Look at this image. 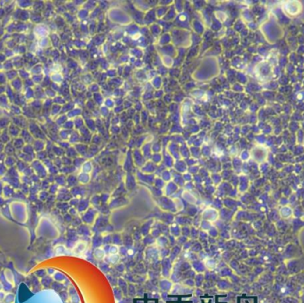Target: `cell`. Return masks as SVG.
I'll return each mask as SVG.
<instances>
[{"label": "cell", "mask_w": 304, "mask_h": 303, "mask_svg": "<svg viewBox=\"0 0 304 303\" xmlns=\"http://www.w3.org/2000/svg\"><path fill=\"white\" fill-rule=\"evenodd\" d=\"M123 236V245L125 246L127 249H131L133 247V239L131 235H122Z\"/></svg>", "instance_id": "obj_23"}, {"label": "cell", "mask_w": 304, "mask_h": 303, "mask_svg": "<svg viewBox=\"0 0 304 303\" xmlns=\"http://www.w3.org/2000/svg\"><path fill=\"white\" fill-rule=\"evenodd\" d=\"M135 293H136V292H135V288H134V286H133V284H129V285H128V294H129L130 296H134Z\"/></svg>", "instance_id": "obj_48"}, {"label": "cell", "mask_w": 304, "mask_h": 303, "mask_svg": "<svg viewBox=\"0 0 304 303\" xmlns=\"http://www.w3.org/2000/svg\"><path fill=\"white\" fill-rule=\"evenodd\" d=\"M150 235L151 236L152 238H154L155 239H157V238H158L159 237H161L163 234H162V232L158 229V228H157V227H152V229H151V231H150Z\"/></svg>", "instance_id": "obj_38"}, {"label": "cell", "mask_w": 304, "mask_h": 303, "mask_svg": "<svg viewBox=\"0 0 304 303\" xmlns=\"http://www.w3.org/2000/svg\"><path fill=\"white\" fill-rule=\"evenodd\" d=\"M158 285H159V288L162 291H164V292H169V291L172 290V288L174 286V284H173V282L171 281V280H169L168 278H163V279H161L159 281Z\"/></svg>", "instance_id": "obj_14"}, {"label": "cell", "mask_w": 304, "mask_h": 303, "mask_svg": "<svg viewBox=\"0 0 304 303\" xmlns=\"http://www.w3.org/2000/svg\"><path fill=\"white\" fill-rule=\"evenodd\" d=\"M212 226H213V223H212V222H210V221H208V220H202L201 222H200V225H199V229L207 232Z\"/></svg>", "instance_id": "obj_26"}, {"label": "cell", "mask_w": 304, "mask_h": 303, "mask_svg": "<svg viewBox=\"0 0 304 303\" xmlns=\"http://www.w3.org/2000/svg\"><path fill=\"white\" fill-rule=\"evenodd\" d=\"M56 255H65L67 253V248L63 245H59L55 248Z\"/></svg>", "instance_id": "obj_34"}, {"label": "cell", "mask_w": 304, "mask_h": 303, "mask_svg": "<svg viewBox=\"0 0 304 303\" xmlns=\"http://www.w3.org/2000/svg\"><path fill=\"white\" fill-rule=\"evenodd\" d=\"M4 299H5V293L0 291V301H2Z\"/></svg>", "instance_id": "obj_56"}, {"label": "cell", "mask_w": 304, "mask_h": 303, "mask_svg": "<svg viewBox=\"0 0 304 303\" xmlns=\"http://www.w3.org/2000/svg\"><path fill=\"white\" fill-rule=\"evenodd\" d=\"M87 249V243L85 241H77L75 245V246L73 247L72 252L75 255H82L83 253L86 252V251Z\"/></svg>", "instance_id": "obj_9"}, {"label": "cell", "mask_w": 304, "mask_h": 303, "mask_svg": "<svg viewBox=\"0 0 304 303\" xmlns=\"http://www.w3.org/2000/svg\"><path fill=\"white\" fill-rule=\"evenodd\" d=\"M83 170H84L85 172H87V173L91 172V170H92V164H91V163H87V164L83 166Z\"/></svg>", "instance_id": "obj_49"}, {"label": "cell", "mask_w": 304, "mask_h": 303, "mask_svg": "<svg viewBox=\"0 0 304 303\" xmlns=\"http://www.w3.org/2000/svg\"><path fill=\"white\" fill-rule=\"evenodd\" d=\"M170 251H171V248H170V247L159 248V258L164 259V258L169 257V255H170Z\"/></svg>", "instance_id": "obj_32"}, {"label": "cell", "mask_w": 304, "mask_h": 303, "mask_svg": "<svg viewBox=\"0 0 304 303\" xmlns=\"http://www.w3.org/2000/svg\"><path fill=\"white\" fill-rule=\"evenodd\" d=\"M153 227H157V228H158V229L162 232V234H163L164 236H167V237H168V236L170 235L169 226L166 225V224H164L163 222H161V221H159V220H157V221L155 220L154 225H153Z\"/></svg>", "instance_id": "obj_15"}, {"label": "cell", "mask_w": 304, "mask_h": 303, "mask_svg": "<svg viewBox=\"0 0 304 303\" xmlns=\"http://www.w3.org/2000/svg\"><path fill=\"white\" fill-rule=\"evenodd\" d=\"M169 231H170V235L174 236V238H179L182 235V227L174 222L173 224H171L169 226Z\"/></svg>", "instance_id": "obj_18"}, {"label": "cell", "mask_w": 304, "mask_h": 303, "mask_svg": "<svg viewBox=\"0 0 304 303\" xmlns=\"http://www.w3.org/2000/svg\"><path fill=\"white\" fill-rule=\"evenodd\" d=\"M79 179H80V181L82 183H87V181H89V175L87 173H82V174H80Z\"/></svg>", "instance_id": "obj_46"}, {"label": "cell", "mask_w": 304, "mask_h": 303, "mask_svg": "<svg viewBox=\"0 0 304 303\" xmlns=\"http://www.w3.org/2000/svg\"><path fill=\"white\" fill-rule=\"evenodd\" d=\"M69 213H70L71 216H76L77 215V211H76L75 208H71L69 210Z\"/></svg>", "instance_id": "obj_52"}, {"label": "cell", "mask_w": 304, "mask_h": 303, "mask_svg": "<svg viewBox=\"0 0 304 303\" xmlns=\"http://www.w3.org/2000/svg\"><path fill=\"white\" fill-rule=\"evenodd\" d=\"M168 240H169V245H170V247L172 248V247H174V245H177V240H176V238H174V236H172V235H169L168 236Z\"/></svg>", "instance_id": "obj_45"}, {"label": "cell", "mask_w": 304, "mask_h": 303, "mask_svg": "<svg viewBox=\"0 0 304 303\" xmlns=\"http://www.w3.org/2000/svg\"><path fill=\"white\" fill-rule=\"evenodd\" d=\"M118 288L122 291L123 294L125 296H126L128 294V284L126 283V281L124 278H118Z\"/></svg>", "instance_id": "obj_21"}, {"label": "cell", "mask_w": 304, "mask_h": 303, "mask_svg": "<svg viewBox=\"0 0 304 303\" xmlns=\"http://www.w3.org/2000/svg\"><path fill=\"white\" fill-rule=\"evenodd\" d=\"M176 189H177L176 185L173 182H169L166 186V188H165V194L166 195H172Z\"/></svg>", "instance_id": "obj_35"}, {"label": "cell", "mask_w": 304, "mask_h": 303, "mask_svg": "<svg viewBox=\"0 0 304 303\" xmlns=\"http://www.w3.org/2000/svg\"><path fill=\"white\" fill-rule=\"evenodd\" d=\"M92 246L94 249L102 247V235L101 234H94L92 238Z\"/></svg>", "instance_id": "obj_17"}, {"label": "cell", "mask_w": 304, "mask_h": 303, "mask_svg": "<svg viewBox=\"0 0 304 303\" xmlns=\"http://www.w3.org/2000/svg\"><path fill=\"white\" fill-rule=\"evenodd\" d=\"M132 237H133V239L135 240V241H139V240H141V239H142V238H143L140 230H135V231L133 232V234Z\"/></svg>", "instance_id": "obj_44"}, {"label": "cell", "mask_w": 304, "mask_h": 303, "mask_svg": "<svg viewBox=\"0 0 304 303\" xmlns=\"http://www.w3.org/2000/svg\"><path fill=\"white\" fill-rule=\"evenodd\" d=\"M196 241V240H194V239H190V238H189L188 239V241L185 243L184 245H182V251L183 252H187V251H189L190 250V248L192 247V245L195 244V242Z\"/></svg>", "instance_id": "obj_36"}, {"label": "cell", "mask_w": 304, "mask_h": 303, "mask_svg": "<svg viewBox=\"0 0 304 303\" xmlns=\"http://www.w3.org/2000/svg\"><path fill=\"white\" fill-rule=\"evenodd\" d=\"M127 253H128V249L125 246H124V245L120 246L119 252H118V254L120 256H124V255L125 256V255H127Z\"/></svg>", "instance_id": "obj_47"}, {"label": "cell", "mask_w": 304, "mask_h": 303, "mask_svg": "<svg viewBox=\"0 0 304 303\" xmlns=\"http://www.w3.org/2000/svg\"><path fill=\"white\" fill-rule=\"evenodd\" d=\"M165 173H168V172H165ZM164 179H167V181H169V179H170V174H169V173H164Z\"/></svg>", "instance_id": "obj_57"}, {"label": "cell", "mask_w": 304, "mask_h": 303, "mask_svg": "<svg viewBox=\"0 0 304 303\" xmlns=\"http://www.w3.org/2000/svg\"><path fill=\"white\" fill-rule=\"evenodd\" d=\"M153 160H154V161H156V162H158V161L160 160V156H158V155H155V156H154V158H153Z\"/></svg>", "instance_id": "obj_55"}, {"label": "cell", "mask_w": 304, "mask_h": 303, "mask_svg": "<svg viewBox=\"0 0 304 303\" xmlns=\"http://www.w3.org/2000/svg\"><path fill=\"white\" fill-rule=\"evenodd\" d=\"M55 279H57V280H59V281H63L64 279H65V277L62 275V274H61V273H56L55 274Z\"/></svg>", "instance_id": "obj_50"}, {"label": "cell", "mask_w": 304, "mask_h": 303, "mask_svg": "<svg viewBox=\"0 0 304 303\" xmlns=\"http://www.w3.org/2000/svg\"><path fill=\"white\" fill-rule=\"evenodd\" d=\"M182 236L187 238H190V226L182 227Z\"/></svg>", "instance_id": "obj_40"}, {"label": "cell", "mask_w": 304, "mask_h": 303, "mask_svg": "<svg viewBox=\"0 0 304 303\" xmlns=\"http://www.w3.org/2000/svg\"><path fill=\"white\" fill-rule=\"evenodd\" d=\"M109 224V220L108 217L105 216V215H102V214L98 215L96 220H95V222L94 224V228L92 229L93 233L94 234H101L102 235V233L105 232L106 227Z\"/></svg>", "instance_id": "obj_1"}, {"label": "cell", "mask_w": 304, "mask_h": 303, "mask_svg": "<svg viewBox=\"0 0 304 303\" xmlns=\"http://www.w3.org/2000/svg\"><path fill=\"white\" fill-rule=\"evenodd\" d=\"M190 252H194V253H196V254H198L200 252H202L203 251V246H202V245H201V243L199 242V241H196L195 242V244L192 245V247L190 248V250H189Z\"/></svg>", "instance_id": "obj_29"}, {"label": "cell", "mask_w": 304, "mask_h": 303, "mask_svg": "<svg viewBox=\"0 0 304 303\" xmlns=\"http://www.w3.org/2000/svg\"><path fill=\"white\" fill-rule=\"evenodd\" d=\"M176 168H178V169H181V170H182V171H184L185 169H186V167H185V165H184V164H183V163H182V164L178 163V164H177Z\"/></svg>", "instance_id": "obj_53"}, {"label": "cell", "mask_w": 304, "mask_h": 303, "mask_svg": "<svg viewBox=\"0 0 304 303\" xmlns=\"http://www.w3.org/2000/svg\"><path fill=\"white\" fill-rule=\"evenodd\" d=\"M174 218H175V216L174 215V213L164 212L161 214V216L158 218V220L163 222L164 224H166V225H168V226H170L171 224H173L174 222Z\"/></svg>", "instance_id": "obj_12"}, {"label": "cell", "mask_w": 304, "mask_h": 303, "mask_svg": "<svg viewBox=\"0 0 304 303\" xmlns=\"http://www.w3.org/2000/svg\"><path fill=\"white\" fill-rule=\"evenodd\" d=\"M89 208V202L87 200H83L79 203V206L77 208V212L80 213H83Z\"/></svg>", "instance_id": "obj_27"}, {"label": "cell", "mask_w": 304, "mask_h": 303, "mask_svg": "<svg viewBox=\"0 0 304 303\" xmlns=\"http://www.w3.org/2000/svg\"><path fill=\"white\" fill-rule=\"evenodd\" d=\"M194 281H195V286H196L197 288L201 287L203 283L205 281V276L203 273H197L196 274L195 277H194Z\"/></svg>", "instance_id": "obj_24"}, {"label": "cell", "mask_w": 304, "mask_h": 303, "mask_svg": "<svg viewBox=\"0 0 304 303\" xmlns=\"http://www.w3.org/2000/svg\"><path fill=\"white\" fill-rule=\"evenodd\" d=\"M207 234H208V236L210 237V238H218V236L220 235V232H219V230H218V227H216L215 226H212V227H210V229L207 231Z\"/></svg>", "instance_id": "obj_30"}, {"label": "cell", "mask_w": 304, "mask_h": 303, "mask_svg": "<svg viewBox=\"0 0 304 303\" xmlns=\"http://www.w3.org/2000/svg\"><path fill=\"white\" fill-rule=\"evenodd\" d=\"M158 206L161 207V209L164 210V212H167V213H178V210L176 208V206H175V202L169 199V198H166V197H162L158 200Z\"/></svg>", "instance_id": "obj_3"}, {"label": "cell", "mask_w": 304, "mask_h": 303, "mask_svg": "<svg viewBox=\"0 0 304 303\" xmlns=\"http://www.w3.org/2000/svg\"><path fill=\"white\" fill-rule=\"evenodd\" d=\"M116 269L119 271V272H123V271L125 270V267H124V265H123V264H118V265L116 267Z\"/></svg>", "instance_id": "obj_54"}, {"label": "cell", "mask_w": 304, "mask_h": 303, "mask_svg": "<svg viewBox=\"0 0 304 303\" xmlns=\"http://www.w3.org/2000/svg\"><path fill=\"white\" fill-rule=\"evenodd\" d=\"M76 233L79 235V236H82V237H86V238H89V237H93L94 233H93V230L89 227L88 225L87 224H81L80 226L77 227V229H76Z\"/></svg>", "instance_id": "obj_10"}, {"label": "cell", "mask_w": 304, "mask_h": 303, "mask_svg": "<svg viewBox=\"0 0 304 303\" xmlns=\"http://www.w3.org/2000/svg\"><path fill=\"white\" fill-rule=\"evenodd\" d=\"M156 245L158 248H164V247H170L169 245V240L167 236L162 235L161 237L156 239ZM171 248V247H170Z\"/></svg>", "instance_id": "obj_16"}, {"label": "cell", "mask_w": 304, "mask_h": 303, "mask_svg": "<svg viewBox=\"0 0 304 303\" xmlns=\"http://www.w3.org/2000/svg\"><path fill=\"white\" fill-rule=\"evenodd\" d=\"M201 220H202L201 214H199V215H196L195 218H193L192 226H194V227H198V228H199V225H200V222H201Z\"/></svg>", "instance_id": "obj_42"}, {"label": "cell", "mask_w": 304, "mask_h": 303, "mask_svg": "<svg viewBox=\"0 0 304 303\" xmlns=\"http://www.w3.org/2000/svg\"><path fill=\"white\" fill-rule=\"evenodd\" d=\"M154 222H155V220H154V219L148 220H146L145 222H143V224L141 225V228H140V231H141L142 237H145V236L150 235L152 227H153V225H154Z\"/></svg>", "instance_id": "obj_8"}, {"label": "cell", "mask_w": 304, "mask_h": 303, "mask_svg": "<svg viewBox=\"0 0 304 303\" xmlns=\"http://www.w3.org/2000/svg\"><path fill=\"white\" fill-rule=\"evenodd\" d=\"M142 243L144 245H146L147 246H150L153 245H156V239L152 238L150 235H148V236H145L142 238Z\"/></svg>", "instance_id": "obj_25"}, {"label": "cell", "mask_w": 304, "mask_h": 303, "mask_svg": "<svg viewBox=\"0 0 304 303\" xmlns=\"http://www.w3.org/2000/svg\"><path fill=\"white\" fill-rule=\"evenodd\" d=\"M204 262H205L207 270H214L216 267V264H217L215 260L213 259V258H207Z\"/></svg>", "instance_id": "obj_28"}, {"label": "cell", "mask_w": 304, "mask_h": 303, "mask_svg": "<svg viewBox=\"0 0 304 303\" xmlns=\"http://www.w3.org/2000/svg\"><path fill=\"white\" fill-rule=\"evenodd\" d=\"M202 220H208L210 222H215L219 219V212L213 207H207L201 213Z\"/></svg>", "instance_id": "obj_4"}, {"label": "cell", "mask_w": 304, "mask_h": 303, "mask_svg": "<svg viewBox=\"0 0 304 303\" xmlns=\"http://www.w3.org/2000/svg\"><path fill=\"white\" fill-rule=\"evenodd\" d=\"M182 246H179V245H174V247L171 248V251H170V255H169V259L171 260V261L174 263V261H176V260L179 258V255L182 253Z\"/></svg>", "instance_id": "obj_13"}, {"label": "cell", "mask_w": 304, "mask_h": 303, "mask_svg": "<svg viewBox=\"0 0 304 303\" xmlns=\"http://www.w3.org/2000/svg\"><path fill=\"white\" fill-rule=\"evenodd\" d=\"M94 258L97 260H104L105 257H106V253L105 251L103 250L102 247H99V248H95L94 250Z\"/></svg>", "instance_id": "obj_20"}, {"label": "cell", "mask_w": 304, "mask_h": 303, "mask_svg": "<svg viewBox=\"0 0 304 303\" xmlns=\"http://www.w3.org/2000/svg\"><path fill=\"white\" fill-rule=\"evenodd\" d=\"M191 268L192 270L195 271L196 273H204L207 270L206 265L204 261H201L200 260H195L191 261Z\"/></svg>", "instance_id": "obj_11"}, {"label": "cell", "mask_w": 304, "mask_h": 303, "mask_svg": "<svg viewBox=\"0 0 304 303\" xmlns=\"http://www.w3.org/2000/svg\"><path fill=\"white\" fill-rule=\"evenodd\" d=\"M120 259H121V256L119 254H109V255H106L104 260L106 263L110 264V265H117L120 261Z\"/></svg>", "instance_id": "obj_19"}, {"label": "cell", "mask_w": 304, "mask_h": 303, "mask_svg": "<svg viewBox=\"0 0 304 303\" xmlns=\"http://www.w3.org/2000/svg\"><path fill=\"white\" fill-rule=\"evenodd\" d=\"M112 245V234H102V246Z\"/></svg>", "instance_id": "obj_33"}, {"label": "cell", "mask_w": 304, "mask_h": 303, "mask_svg": "<svg viewBox=\"0 0 304 303\" xmlns=\"http://www.w3.org/2000/svg\"><path fill=\"white\" fill-rule=\"evenodd\" d=\"M182 284L187 286V287H189V288H193L195 287V281H194V278H186L183 280L182 282Z\"/></svg>", "instance_id": "obj_39"}, {"label": "cell", "mask_w": 304, "mask_h": 303, "mask_svg": "<svg viewBox=\"0 0 304 303\" xmlns=\"http://www.w3.org/2000/svg\"><path fill=\"white\" fill-rule=\"evenodd\" d=\"M192 221H193V218L187 215H178L175 216L174 218V222L176 224H178L181 227L183 226H192Z\"/></svg>", "instance_id": "obj_7"}, {"label": "cell", "mask_w": 304, "mask_h": 303, "mask_svg": "<svg viewBox=\"0 0 304 303\" xmlns=\"http://www.w3.org/2000/svg\"><path fill=\"white\" fill-rule=\"evenodd\" d=\"M100 269L101 270L103 271L104 273H107L108 271H109V264L108 263H103V266L101 267V266H100Z\"/></svg>", "instance_id": "obj_51"}, {"label": "cell", "mask_w": 304, "mask_h": 303, "mask_svg": "<svg viewBox=\"0 0 304 303\" xmlns=\"http://www.w3.org/2000/svg\"><path fill=\"white\" fill-rule=\"evenodd\" d=\"M199 232L200 229L198 227H196L194 226L190 227V239H194V240H197L198 237H199Z\"/></svg>", "instance_id": "obj_31"}, {"label": "cell", "mask_w": 304, "mask_h": 303, "mask_svg": "<svg viewBox=\"0 0 304 303\" xmlns=\"http://www.w3.org/2000/svg\"><path fill=\"white\" fill-rule=\"evenodd\" d=\"M145 257L147 260L152 262L157 261L159 259V248L156 245L148 246L145 250Z\"/></svg>", "instance_id": "obj_5"}, {"label": "cell", "mask_w": 304, "mask_h": 303, "mask_svg": "<svg viewBox=\"0 0 304 303\" xmlns=\"http://www.w3.org/2000/svg\"><path fill=\"white\" fill-rule=\"evenodd\" d=\"M112 245H115L119 247L123 245V236L120 233L112 234Z\"/></svg>", "instance_id": "obj_22"}, {"label": "cell", "mask_w": 304, "mask_h": 303, "mask_svg": "<svg viewBox=\"0 0 304 303\" xmlns=\"http://www.w3.org/2000/svg\"><path fill=\"white\" fill-rule=\"evenodd\" d=\"M188 239H189V238H185V237H183V236H182V235H181L179 238H176V240H177V245H179V246H182V245H184L187 241H188Z\"/></svg>", "instance_id": "obj_43"}, {"label": "cell", "mask_w": 304, "mask_h": 303, "mask_svg": "<svg viewBox=\"0 0 304 303\" xmlns=\"http://www.w3.org/2000/svg\"><path fill=\"white\" fill-rule=\"evenodd\" d=\"M118 252H119V246H117L115 245H110L108 255L109 254H118Z\"/></svg>", "instance_id": "obj_41"}, {"label": "cell", "mask_w": 304, "mask_h": 303, "mask_svg": "<svg viewBox=\"0 0 304 303\" xmlns=\"http://www.w3.org/2000/svg\"><path fill=\"white\" fill-rule=\"evenodd\" d=\"M113 292H114V296H115V298H116L117 301H122L124 294H123L122 291L120 290L118 287H114L113 288Z\"/></svg>", "instance_id": "obj_37"}, {"label": "cell", "mask_w": 304, "mask_h": 303, "mask_svg": "<svg viewBox=\"0 0 304 303\" xmlns=\"http://www.w3.org/2000/svg\"><path fill=\"white\" fill-rule=\"evenodd\" d=\"M98 217V211L93 207H89L85 213H82L81 220L84 222V224H87L88 226L94 225L95 222V220Z\"/></svg>", "instance_id": "obj_2"}, {"label": "cell", "mask_w": 304, "mask_h": 303, "mask_svg": "<svg viewBox=\"0 0 304 303\" xmlns=\"http://www.w3.org/2000/svg\"><path fill=\"white\" fill-rule=\"evenodd\" d=\"M174 263L171 261V260L167 257L162 259L161 260V267H162V275L164 278H168L171 277V274L173 272V268H174Z\"/></svg>", "instance_id": "obj_6"}]
</instances>
